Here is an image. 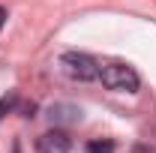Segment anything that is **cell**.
<instances>
[{
    "instance_id": "6da1fadb",
    "label": "cell",
    "mask_w": 156,
    "mask_h": 153,
    "mask_svg": "<svg viewBox=\"0 0 156 153\" xmlns=\"http://www.w3.org/2000/svg\"><path fill=\"white\" fill-rule=\"evenodd\" d=\"M99 81L108 87V90H117V93H135L141 78L132 66L126 63H105L99 66Z\"/></svg>"
},
{
    "instance_id": "7a4b0ae2",
    "label": "cell",
    "mask_w": 156,
    "mask_h": 153,
    "mask_svg": "<svg viewBox=\"0 0 156 153\" xmlns=\"http://www.w3.org/2000/svg\"><path fill=\"white\" fill-rule=\"evenodd\" d=\"M60 66L75 81H93V78H99V63L90 54H81V51H66L60 57Z\"/></svg>"
},
{
    "instance_id": "3957f363",
    "label": "cell",
    "mask_w": 156,
    "mask_h": 153,
    "mask_svg": "<svg viewBox=\"0 0 156 153\" xmlns=\"http://www.w3.org/2000/svg\"><path fill=\"white\" fill-rule=\"evenodd\" d=\"M48 120H51V126H72L81 120V108L72 102H54L48 108Z\"/></svg>"
},
{
    "instance_id": "277c9868",
    "label": "cell",
    "mask_w": 156,
    "mask_h": 153,
    "mask_svg": "<svg viewBox=\"0 0 156 153\" xmlns=\"http://www.w3.org/2000/svg\"><path fill=\"white\" fill-rule=\"evenodd\" d=\"M36 150L39 153H69V150H72V141H69V135H66V132L51 129V132H45L36 141Z\"/></svg>"
},
{
    "instance_id": "5b68a950",
    "label": "cell",
    "mask_w": 156,
    "mask_h": 153,
    "mask_svg": "<svg viewBox=\"0 0 156 153\" xmlns=\"http://www.w3.org/2000/svg\"><path fill=\"white\" fill-rule=\"evenodd\" d=\"M84 150H87V153H114V141H108V138H96V141H90Z\"/></svg>"
},
{
    "instance_id": "8992f818",
    "label": "cell",
    "mask_w": 156,
    "mask_h": 153,
    "mask_svg": "<svg viewBox=\"0 0 156 153\" xmlns=\"http://www.w3.org/2000/svg\"><path fill=\"white\" fill-rule=\"evenodd\" d=\"M15 105V96H9V99H0V117H3V111H9Z\"/></svg>"
},
{
    "instance_id": "52a82bcc",
    "label": "cell",
    "mask_w": 156,
    "mask_h": 153,
    "mask_svg": "<svg viewBox=\"0 0 156 153\" xmlns=\"http://www.w3.org/2000/svg\"><path fill=\"white\" fill-rule=\"evenodd\" d=\"M132 153H156V150L150 147V144H135V147H132Z\"/></svg>"
},
{
    "instance_id": "ba28073f",
    "label": "cell",
    "mask_w": 156,
    "mask_h": 153,
    "mask_svg": "<svg viewBox=\"0 0 156 153\" xmlns=\"http://www.w3.org/2000/svg\"><path fill=\"white\" fill-rule=\"evenodd\" d=\"M3 18H6V9H0V24H3Z\"/></svg>"
}]
</instances>
